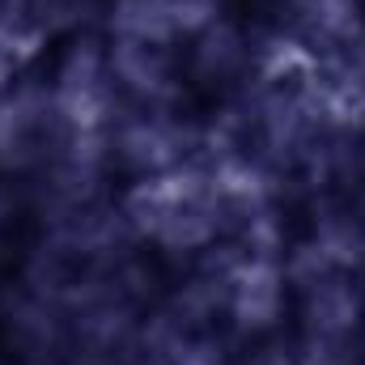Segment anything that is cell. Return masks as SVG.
<instances>
[{"label":"cell","instance_id":"obj_3","mask_svg":"<svg viewBox=\"0 0 365 365\" xmlns=\"http://www.w3.org/2000/svg\"><path fill=\"white\" fill-rule=\"evenodd\" d=\"M13 68H17V51H13V43L0 34V86L13 77Z\"/></svg>","mask_w":365,"mask_h":365},{"label":"cell","instance_id":"obj_2","mask_svg":"<svg viewBox=\"0 0 365 365\" xmlns=\"http://www.w3.org/2000/svg\"><path fill=\"white\" fill-rule=\"evenodd\" d=\"M158 9H162V17H166V26L179 34V30H195V26H204L208 21V13H212V0H153Z\"/></svg>","mask_w":365,"mask_h":365},{"label":"cell","instance_id":"obj_1","mask_svg":"<svg viewBox=\"0 0 365 365\" xmlns=\"http://www.w3.org/2000/svg\"><path fill=\"white\" fill-rule=\"evenodd\" d=\"M276 306H280V276H276L272 268L255 264L251 272L234 284V310H238L242 323H251V327L272 323Z\"/></svg>","mask_w":365,"mask_h":365}]
</instances>
